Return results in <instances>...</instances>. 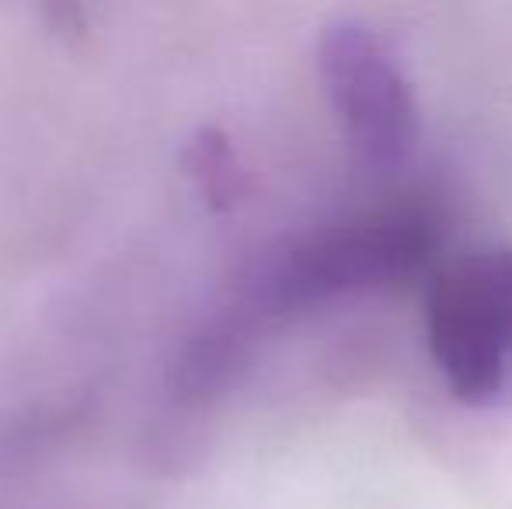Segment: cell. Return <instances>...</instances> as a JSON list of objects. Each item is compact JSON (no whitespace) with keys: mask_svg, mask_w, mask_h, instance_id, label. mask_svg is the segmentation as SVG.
Listing matches in <instances>:
<instances>
[{"mask_svg":"<svg viewBox=\"0 0 512 509\" xmlns=\"http://www.w3.org/2000/svg\"><path fill=\"white\" fill-rule=\"evenodd\" d=\"M317 74L345 143L363 164L401 168L418 143L411 81L373 25L335 18L317 39Z\"/></svg>","mask_w":512,"mask_h":509,"instance_id":"cell-3","label":"cell"},{"mask_svg":"<svg viewBox=\"0 0 512 509\" xmlns=\"http://www.w3.org/2000/svg\"><path fill=\"white\" fill-rule=\"evenodd\" d=\"M425 342L457 401L488 408L512 377V248L453 255L425 286Z\"/></svg>","mask_w":512,"mask_h":509,"instance_id":"cell-2","label":"cell"},{"mask_svg":"<svg viewBox=\"0 0 512 509\" xmlns=\"http://www.w3.org/2000/svg\"><path fill=\"white\" fill-rule=\"evenodd\" d=\"M192 175L203 182V189L209 196L220 199H234V182H237V168L230 147L220 140L216 133H203L192 140Z\"/></svg>","mask_w":512,"mask_h":509,"instance_id":"cell-4","label":"cell"},{"mask_svg":"<svg viewBox=\"0 0 512 509\" xmlns=\"http://www.w3.org/2000/svg\"><path fill=\"white\" fill-rule=\"evenodd\" d=\"M439 231L418 206H391L370 217L321 227L272 252L255 272V304L272 314L304 311L338 293L394 286L436 258Z\"/></svg>","mask_w":512,"mask_h":509,"instance_id":"cell-1","label":"cell"}]
</instances>
